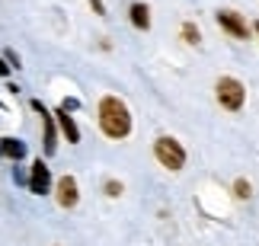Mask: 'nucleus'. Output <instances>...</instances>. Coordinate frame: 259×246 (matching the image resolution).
Here are the masks:
<instances>
[{
  "instance_id": "2eb2a0df",
  "label": "nucleus",
  "mask_w": 259,
  "mask_h": 246,
  "mask_svg": "<svg viewBox=\"0 0 259 246\" xmlns=\"http://www.w3.org/2000/svg\"><path fill=\"white\" fill-rule=\"evenodd\" d=\"M90 7H93V10H96V13H99V16H103V13H106V7H103V0H90Z\"/></svg>"
},
{
  "instance_id": "dca6fc26",
  "label": "nucleus",
  "mask_w": 259,
  "mask_h": 246,
  "mask_svg": "<svg viewBox=\"0 0 259 246\" xmlns=\"http://www.w3.org/2000/svg\"><path fill=\"white\" fill-rule=\"evenodd\" d=\"M61 109H64V112H74V109H77V100H64Z\"/></svg>"
},
{
  "instance_id": "f8f14e48",
  "label": "nucleus",
  "mask_w": 259,
  "mask_h": 246,
  "mask_svg": "<svg viewBox=\"0 0 259 246\" xmlns=\"http://www.w3.org/2000/svg\"><path fill=\"white\" fill-rule=\"evenodd\" d=\"M250 192H253V185L246 182V179H237L234 182V195H237V199H250Z\"/></svg>"
},
{
  "instance_id": "7ed1b4c3",
  "label": "nucleus",
  "mask_w": 259,
  "mask_h": 246,
  "mask_svg": "<svg viewBox=\"0 0 259 246\" xmlns=\"http://www.w3.org/2000/svg\"><path fill=\"white\" fill-rule=\"evenodd\" d=\"M214 96L224 109L237 112V109H243V103H246V86L240 80H234V77H221V80L214 83Z\"/></svg>"
},
{
  "instance_id": "423d86ee",
  "label": "nucleus",
  "mask_w": 259,
  "mask_h": 246,
  "mask_svg": "<svg viewBox=\"0 0 259 246\" xmlns=\"http://www.w3.org/2000/svg\"><path fill=\"white\" fill-rule=\"evenodd\" d=\"M55 199H58V205H61V208H74V205H77L80 192H77V179H74V176H61V179H58Z\"/></svg>"
},
{
  "instance_id": "9d476101",
  "label": "nucleus",
  "mask_w": 259,
  "mask_h": 246,
  "mask_svg": "<svg viewBox=\"0 0 259 246\" xmlns=\"http://www.w3.org/2000/svg\"><path fill=\"white\" fill-rule=\"evenodd\" d=\"M128 16H132L135 29H151V7H147V4H132Z\"/></svg>"
},
{
  "instance_id": "ddd939ff",
  "label": "nucleus",
  "mask_w": 259,
  "mask_h": 246,
  "mask_svg": "<svg viewBox=\"0 0 259 246\" xmlns=\"http://www.w3.org/2000/svg\"><path fill=\"white\" fill-rule=\"evenodd\" d=\"M122 192H125V185H122V182H115V179H109V182H106V195H109V199H118Z\"/></svg>"
},
{
  "instance_id": "f03ea898",
  "label": "nucleus",
  "mask_w": 259,
  "mask_h": 246,
  "mask_svg": "<svg viewBox=\"0 0 259 246\" xmlns=\"http://www.w3.org/2000/svg\"><path fill=\"white\" fill-rule=\"evenodd\" d=\"M154 157H157V163H160V166H166V170H173V173H179V170H183V163H186L183 144H179L176 137H170V134H160L154 141Z\"/></svg>"
},
{
  "instance_id": "0eeeda50",
  "label": "nucleus",
  "mask_w": 259,
  "mask_h": 246,
  "mask_svg": "<svg viewBox=\"0 0 259 246\" xmlns=\"http://www.w3.org/2000/svg\"><path fill=\"white\" fill-rule=\"evenodd\" d=\"M32 109L38 112V115H42V128H45V154H55L58 151V134H55V115L52 112H48L45 109V106L42 103H32Z\"/></svg>"
},
{
  "instance_id": "9b49d317",
  "label": "nucleus",
  "mask_w": 259,
  "mask_h": 246,
  "mask_svg": "<svg viewBox=\"0 0 259 246\" xmlns=\"http://www.w3.org/2000/svg\"><path fill=\"white\" fill-rule=\"evenodd\" d=\"M183 38H186L189 45H198V42H202V32H198L192 23H183Z\"/></svg>"
},
{
  "instance_id": "20e7f679",
  "label": "nucleus",
  "mask_w": 259,
  "mask_h": 246,
  "mask_svg": "<svg viewBox=\"0 0 259 246\" xmlns=\"http://www.w3.org/2000/svg\"><path fill=\"white\" fill-rule=\"evenodd\" d=\"M26 185H29V192H32V195H48V189H52V173H48V163L45 160H35L32 163Z\"/></svg>"
},
{
  "instance_id": "6e6552de",
  "label": "nucleus",
  "mask_w": 259,
  "mask_h": 246,
  "mask_svg": "<svg viewBox=\"0 0 259 246\" xmlns=\"http://www.w3.org/2000/svg\"><path fill=\"white\" fill-rule=\"evenodd\" d=\"M0 157H10V160H23L26 157V144L19 137H4L0 141Z\"/></svg>"
},
{
  "instance_id": "1a4fd4ad",
  "label": "nucleus",
  "mask_w": 259,
  "mask_h": 246,
  "mask_svg": "<svg viewBox=\"0 0 259 246\" xmlns=\"http://www.w3.org/2000/svg\"><path fill=\"white\" fill-rule=\"evenodd\" d=\"M55 119H58V125H61V131H64L67 141H71V144L80 141V128L74 125V119H71V115H67L64 109H58V112H55Z\"/></svg>"
},
{
  "instance_id": "f257e3e1",
  "label": "nucleus",
  "mask_w": 259,
  "mask_h": 246,
  "mask_svg": "<svg viewBox=\"0 0 259 246\" xmlns=\"http://www.w3.org/2000/svg\"><path fill=\"white\" fill-rule=\"evenodd\" d=\"M99 131L112 141H122L132 131V112L118 96H103L99 103Z\"/></svg>"
},
{
  "instance_id": "f3484780",
  "label": "nucleus",
  "mask_w": 259,
  "mask_h": 246,
  "mask_svg": "<svg viewBox=\"0 0 259 246\" xmlns=\"http://www.w3.org/2000/svg\"><path fill=\"white\" fill-rule=\"evenodd\" d=\"M7 74H10V64L4 61V58H0V77H7Z\"/></svg>"
},
{
  "instance_id": "39448f33",
  "label": "nucleus",
  "mask_w": 259,
  "mask_h": 246,
  "mask_svg": "<svg viewBox=\"0 0 259 246\" xmlns=\"http://www.w3.org/2000/svg\"><path fill=\"white\" fill-rule=\"evenodd\" d=\"M218 26H221L227 35H234V38L250 35V26H246V19L237 13V10H221V13H218Z\"/></svg>"
},
{
  "instance_id": "4468645a",
  "label": "nucleus",
  "mask_w": 259,
  "mask_h": 246,
  "mask_svg": "<svg viewBox=\"0 0 259 246\" xmlns=\"http://www.w3.org/2000/svg\"><path fill=\"white\" fill-rule=\"evenodd\" d=\"M4 61H7V64H13V67H19V55H16V52H10V48H7Z\"/></svg>"
},
{
  "instance_id": "a211bd4d",
  "label": "nucleus",
  "mask_w": 259,
  "mask_h": 246,
  "mask_svg": "<svg viewBox=\"0 0 259 246\" xmlns=\"http://www.w3.org/2000/svg\"><path fill=\"white\" fill-rule=\"evenodd\" d=\"M253 32H256V38H259V23H256V26H253Z\"/></svg>"
}]
</instances>
